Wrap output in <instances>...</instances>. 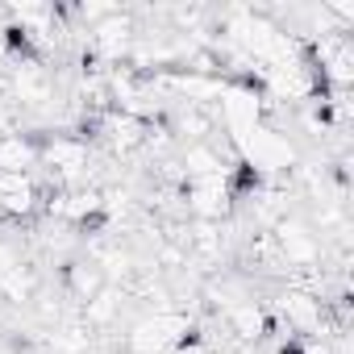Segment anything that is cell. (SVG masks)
I'll use <instances>...</instances> for the list:
<instances>
[{
    "label": "cell",
    "instance_id": "6da1fadb",
    "mask_svg": "<svg viewBox=\"0 0 354 354\" xmlns=\"http://www.w3.org/2000/svg\"><path fill=\"white\" fill-rule=\"evenodd\" d=\"M234 142V150H238V162L242 167H254L259 175H283V171H292L300 158H296V150H292V142L279 133V129H271L267 121H259L254 129H246V133H238V138H230Z\"/></svg>",
    "mask_w": 354,
    "mask_h": 354
},
{
    "label": "cell",
    "instance_id": "7a4b0ae2",
    "mask_svg": "<svg viewBox=\"0 0 354 354\" xmlns=\"http://www.w3.org/2000/svg\"><path fill=\"white\" fill-rule=\"evenodd\" d=\"M184 337H192V317L188 313H146L129 325L125 350L129 354H171Z\"/></svg>",
    "mask_w": 354,
    "mask_h": 354
},
{
    "label": "cell",
    "instance_id": "3957f363",
    "mask_svg": "<svg viewBox=\"0 0 354 354\" xmlns=\"http://www.w3.org/2000/svg\"><path fill=\"white\" fill-rule=\"evenodd\" d=\"M138 38H142V30H138V21H133L129 9H113L104 21H96V26L88 30L92 59L104 63V67H121V63L129 59V50H133Z\"/></svg>",
    "mask_w": 354,
    "mask_h": 354
},
{
    "label": "cell",
    "instance_id": "277c9868",
    "mask_svg": "<svg viewBox=\"0 0 354 354\" xmlns=\"http://www.w3.org/2000/svg\"><path fill=\"white\" fill-rule=\"evenodd\" d=\"M88 158H92V150H88V142L75 138V133H46V138L38 142V167L55 171V180H59L63 188L80 184L84 175H88Z\"/></svg>",
    "mask_w": 354,
    "mask_h": 354
},
{
    "label": "cell",
    "instance_id": "5b68a950",
    "mask_svg": "<svg viewBox=\"0 0 354 354\" xmlns=\"http://www.w3.org/2000/svg\"><path fill=\"white\" fill-rule=\"evenodd\" d=\"M271 242H275V250H279L283 267L313 271V267L321 263V238H317V230H313L300 213H288L283 221H275Z\"/></svg>",
    "mask_w": 354,
    "mask_h": 354
},
{
    "label": "cell",
    "instance_id": "8992f818",
    "mask_svg": "<svg viewBox=\"0 0 354 354\" xmlns=\"http://www.w3.org/2000/svg\"><path fill=\"white\" fill-rule=\"evenodd\" d=\"M5 92H9L21 109H46V104L55 100V75H50L34 55H26V59H17V63L9 67Z\"/></svg>",
    "mask_w": 354,
    "mask_h": 354
},
{
    "label": "cell",
    "instance_id": "52a82bcc",
    "mask_svg": "<svg viewBox=\"0 0 354 354\" xmlns=\"http://www.w3.org/2000/svg\"><path fill=\"white\" fill-rule=\"evenodd\" d=\"M180 196H184V209L192 213V221H225L234 213L238 188H234V180H188Z\"/></svg>",
    "mask_w": 354,
    "mask_h": 354
},
{
    "label": "cell",
    "instance_id": "ba28073f",
    "mask_svg": "<svg viewBox=\"0 0 354 354\" xmlns=\"http://www.w3.org/2000/svg\"><path fill=\"white\" fill-rule=\"evenodd\" d=\"M42 209V188H38V175H13V171H0V217L9 221H26Z\"/></svg>",
    "mask_w": 354,
    "mask_h": 354
},
{
    "label": "cell",
    "instance_id": "9c48e42d",
    "mask_svg": "<svg viewBox=\"0 0 354 354\" xmlns=\"http://www.w3.org/2000/svg\"><path fill=\"white\" fill-rule=\"evenodd\" d=\"M34 292H38V275H34V267L21 263V254H17L13 242L0 238V296L13 300V304H30Z\"/></svg>",
    "mask_w": 354,
    "mask_h": 354
},
{
    "label": "cell",
    "instance_id": "30bf717a",
    "mask_svg": "<svg viewBox=\"0 0 354 354\" xmlns=\"http://www.w3.org/2000/svg\"><path fill=\"white\" fill-rule=\"evenodd\" d=\"M275 308H279V317L288 321V329H300V333H321V325H325V300H321V296H313V292L288 288V292H279Z\"/></svg>",
    "mask_w": 354,
    "mask_h": 354
},
{
    "label": "cell",
    "instance_id": "8fae6325",
    "mask_svg": "<svg viewBox=\"0 0 354 354\" xmlns=\"http://www.w3.org/2000/svg\"><path fill=\"white\" fill-rule=\"evenodd\" d=\"M96 129L104 133L109 150H117V154H129V150L146 146V129H150V121H142V117H129V113H121V109H109V113H100V117H96Z\"/></svg>",
    "mask_w": 354,
    "mask_h": 354
},
{
    "label": "cell",
    "instance_id": "7c38bea8",
    "mask_svg": "<svg viewBox=\"0 0 354 354\" xmlns=\"http://www.w3.org/2000/svg\"><path fill=\"white\" fill-rule=\"evenodd\" d=\"M167 129H171V138H180L184 146L188 142H209L213 129H217V117H213V109H201V104H175Z\"/></svg>",
    "mask_w": 354,
    "mask_h": 354
},
{
    "label": "cell",
    "instance_id": "4fadbf2b",
    "mask_svg": "<svg viewBox=\"0 0 354 354\" xmlns=\"http://www.w3.org/2000/svg\"><path fill=\"white\" fill-rule=\"evenodd\" d=\"M184 250H188V259L213 267L225 254V230H221V221H192L184 230Z\"/></svg>",
    "mask_w": 354,
    "mask_h": 354
},
{
    "label": "cell",
    "instance_id": "5bb4252c",
    "mask_svg": "<svg viewBox=\"0 0 354 354\" xmlns=\"http://www.w3.org/2000/svg\"><path fill=\"white\" fill-rule=\"evenodd\" d=\"M0 171H13V175H34L38 171V138L34 133H5L0 138Z\"/></svg>",
    "mask_w": 354,
    "mask_h": 354
},
{
    "label": "cell",
    "instance_id": "9a60e30c",
    "mask_svg": "<svg viewBox=\"0 0 354 354\" xmlns=\"http://www.w3.org/2000/svg\"><path fill=\"white\" fill-rule=\"evenodd\" d=\"M221 317H225V325H230L242 342H259V337H267V329H271V321H267V313H263L259 300H238V304H230Z\"/></svg>",
    "mask_w": 354,
    "mask_h": 354
},
{
    "label": "cell",
    "instance_id": "2e32d148",
    "mask_svg": "<svg viewBox=\"0 0 354 354\" xmlns=\"http://www.w3.org/2000/svg\"><path fill=\"white\" fill-rule=\"evenodd\" d=\"M63 283H67V292H71L80 304H88V300L104 288V275H100V267H96L92 259H71V263L63 267Z\"/></svg>",
    "mask_w": 354,
    "mask_h": 354
},
{
    "label": "cell",
    "instance_id": "e0dca14e",
    "mask_svg": "<svg viewBox=\"0 0 354 354\" xmlns=\"http://www.w3.org/2000/svg\"><path fill=\"white\" fill-rule=\"evenodd\" d=\"M121 300H125V292L113 288V283H104V288L84 304V325H88V329H109V325L121 317Z\"/></svg>",
    "mask_w": 354,
    "mask_h": 354
},
{
    "label": "cell",
    "instance_id": "ac0fdd59",
    "mask_svg": "<svg viewBox=\"0 0 354 354\" xmlns=\"http://www.w3.org/2000/svg\"><path fill=\"white\" fill-rule=\"evenodd\" d=\"M50 350L55 354H88V325H67L50 333Z\"/></svg>",
    "mask_w": 354,
    "mask_h": 354
},
{
    "label": "cell",
    "instance_id": "d6986e66",
    "mask_svg": "<svg viewBox=\"0 0 354 354\" xmlns=\"http://www.w3.org/2000/svg\"><path fill=\"white\" fill-rule=\"evenodd\" d=\"M171 354H217V350H213V346H209L205 337H196V333H192V337H184L180 346H175Z\"/></svg>",
    "mask_w": 354,
    "mask_h": 354
},
{
    "label": "cell",
    "instance_id": "ffe728a7",
    "mask_svg": "<svg viewBox=\"0 0 354 354\" xmlns=\"http://www.w3.org/2000/svg\"><path fill=\"white\" fill-rule=\"evenodd\" d=\"M0 354H21L17 346H9V342H0Z\"/></svg>",
    "mask_w": 354,
    "mask_h": 354
},
{
    "label": "cell",
    "instance_id": "44dd1931",
    "mask_svg": "<svg viewBox=\"0 0 354 354\" xmlns=\"http://www.w3.org/2000/svg\"><path fill=\"white\" fill-rule=\"evenodd\" d=\"M0 221H5V217H0Z\"/></svg>",
    "mask_w": 354,
    "mask_h": 354
}]
</instances>
